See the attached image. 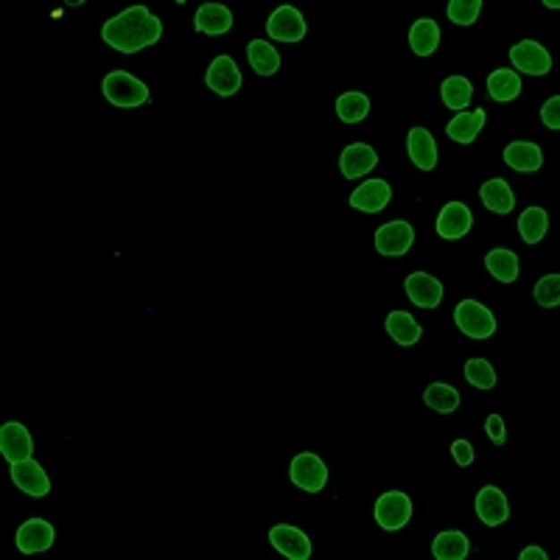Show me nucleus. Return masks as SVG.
<instances>
[{"instance_id": "nucleus-1", "label": "nucleus", "mask_w": 560, "mask_h": 560, "mask_svg": "<svg viewBox=\"0 0 560 560\" xmlns=\"http://www.w3.org/2000/svg\"><path fill=\"white\" fill-rule=\"evenodd\" d=\"M163 37V23L146 6H129L101 26V39L121 54H138Z\"/></svg>"}, {"instance_id": "nucleus-2", "label": "nucleus", "mask_w": 560, "mask_h": 560, "mask_svg": "<svg viewBox=\"0 0 560 560\" xmlns=\"http://www.w3.org/2000/svg\"><path fill=\"white\" fill-rule=\"evenodd\" d=\"M104 98L115 106H140L148 101V88L126 71H113L101 81Z\"/></svg>"}, {"instance_id": "nucleus-3", "label": "nucleus", "mask_w": 560, "mask_h": 560, "mask_svg": "<svg viewBox=\"0 0 560 560\" xmlns=\"http://www.w3.org/2000/svg\"><path fill=\"white\" fill-rule=\"evenodd\" d=\"M454 322L471 339H488V336H493V331H496V317H493L490 309L477 303V300H462L454 311Z\"/></svg>"}, {"instance_id": "nucleus-4", "label": "nucleus", "mask_w": 560, "mask_h": 560, "mask_svg": "<svg viewBox=\"0 0 560 560\" xmlns=\"http://www.w3.org/2000/svg\"><path fill=\"white\" fill-rule=\"evenodd\" d=\"M289 477L297 488H303L306 493H319L328 482V468L322 462L317 454L311 451H303V454H297L292 460V468H289Z\"/></svg>"}, {"instance_id": "nucleus-5", "label": "nucleus", "mask_w": 560, "mask_h": 560, "mask_svg": "<svg viewBox=\"0 0 560 560\" xmlns=\"http://www.w3.org/2000/svg\"><path fill=\"white\" fill-rule=\"evenodd\" d=\"M510 62L515 64V71H522L527 76H547L552 71L549 51L535 39L515 42V46L510 48Z\"/></svg>"}, {"instance_id": "nucleus-6", "label": "nucleus", "mask_w": 560, "mask_h": 560, "mask_svg": "<svg viewBox=\"0 0 560 560\" xmlns=\"http://www.w3.org/2000/svg\"><path fill=\"white\" fill-rule=\"evenodd\" d=\"M412 519V499L401 490H390L376 502V522L384 530H401Z\"/></svg>"}, {"instance_id": "nucleus-7", "label": "nucleus", "mask_w": 560, "mask_h": 560, "mask_svg": "<svg viewBox=\"0 0 560 560\" xmlns=\"http://www.w3.org/2000/svg\"><path fill=\"white\" fill-rule=\"evenodd\" d=\"M267 34L280 42H300L306 37V20L294 6H277L267 20Z\"/></svg>"}, {"instance_id": "nucleus-8", "label": "nucleus", "mask_w": 560, "mask_h": 560, "mask_svg": "<svg viewBox=\"0 0 560 560\" xmlns=\"http://www.w3.org/2000/svg\"><path fill=\"white\" fill-rule=\"evenodd\" d=\"M415 244V227L409 222H390L378 227L376 233V250L386 258H401Z\"/></svg>"}, {"instance_id": "nucleus-9", "label": "nucleus", "mask_w": 560, "mask_h": 560, "mask_svg": "<svg viewBox=\"0 0 560 560\" xmlns=\"http://www.w3.org/2000/svg\"><path fill=\"white\" fill-rule=\"evenodd\" d=\"M269 544L280 552L286 555L289 560H309L311 557V541L303 530L297 527H289V524H277L269 530Z\"/></svg>"}, {"instance_id": "nucleus-10", "label": "nucleus", "mask_w": 560, "mask_h": 560, "mask_svg": "<svg viewBox=\"0 0 560 560\" xmlns=\"http://www.w3.org/2000/svg\"><path fill=\"white\" fill-rule=\"evenodd\" d=\"M12 479L14 485L29 493V496H48L51 493V482H48V473L42 471V465L37 460H20V462H12Z\"/></svg>"}, {"instance_id": "nucleus-11", "label": "nucleus", "mask_w": 560, "mask_h": 560, "mask_svg": "<svg viewBox=\"0 0 560 560\" xmlns=\"http://www.w3.org/2000/svg\"><path fill=\"white\" fill-rule=\"evenodd\" d=\"M0 454L9 460V465L29 460L34 454L31 435L23 423H4V428H0Z\"/></svg>"}, {"instance_id": "nucleus-12", "label": "nucleus", "mask_w": 560, "mask_h": 560, "mask_svg": "<svg viewBox=\"0 0 560 560\" xmlns=\"http://www.w3.org/2000/svg\"><path fill=\"white\" fill-rule=\"evenodd\" d=\"M56 541V532L46 519H29L23 527L17 530V549L23 555H34V552H46L51 549Z\"/></svg>"}, {"instance_id": "nucleus-13", "label": "nucleus", "mask_w": 560, "mask_h": 560, "mask_svg": "<svg viewBox=\"0 0 560 560\" xmlns=\"http://www.w3.org/2000/svg\"><path fill=\"white\" fill-rule=\"evenodd\" d=\"M205 81H208V88L213 93L233 96L235 90L242 88V71H239V64L233 62V56H216L210 68H208Z\"/></svg>"}, {"instance_id": "nucleus-14", "label": "nucleus", "mask_w": 560, "mask_h": 560, "mask_svg": "<svg viewBox=\"0 0 560 560\" xmlns=\"http://www.w3.org/2000/svg\"><path fill=\"white\" fill-rule=\"evenodd\" d=\"M477 515L482 519L485 527H499L510 519L507 496L496 485H488L477 493Z\"/></svg>"}, {"instance_id": "nucleus-15", "label": "nucleus", "mask_w": 560, "mask_h": 560, "mask_svg": "<svg viewBox=\"0 0 560 560\" xmlns=\"http://www.w3.org/2000/svg\"><path fill=\"white\" fill-rule=\"evenodd\" d=\"M393 199V188L390 182L384 180H368L361 182L353 193H351V208L356 210H364V213H378L390 205Z\"/></svg>"}, {"instance_id": "nucleus-16", "label": "nucleus", "mask_w": 560, "mask_h": 560, "mask_svg": "<svg viewBox=\"0 0 560 560\" xmlns=\"http://www.w3.org/2000/svg\"><path fill=\"white\" fill-rule=\"evenodd\" d=\"M406 294L420 309H435L443 300V284L426 272H412L406 277Z\"/></svg>"}, {"instance_id": "nucleus-17", "label": "nucleus", "mask_w": 560, "mask_h": 560, "mask_svg": "<svg viewBox=\"0 0 560 560\" xmlns=\"http://www.w3.org/2000/svg\"><path fill=\"white\" fill-rule=\"evenodd\" d=\"M376 165H378V155H376V148L368 146V143H353V146L344 148L342 157H339V168H342V174L348 180L364 177Z\"/></svg>"}, {"instance_id": "nucleus-18", "label": "nucleus", "mask_w": 560, "mask_h": 560, "mask_svg": "<svg viewBox=\"0 0 560 560\" xmlns=\"http://www.w3.org/2000/svg\"><path fill=\"white\" fill-rule=\"evenodd\" d=\"M406 148H409V157H412L415 168H420V171L437 168V143L428 129L415 126L412 132L406 135Z\"/></svg>"}, {"instance_id": "nucleus-19", "label": "nucleus", "mask_w": 560, "mask_h": 560, "mask_svg": "<svg viewBox=\"0 0 560 560\" xmlns=\"http://www.w3.org/2000/svg\"><path fill=\"white\" fill-rule=\"evenodd\" d=\"M471 227H473V216L462 202H448L440 210L437 235H443V239H462V235H468Z\"/></svg>"}, {"instance_id": "nucleus-20", "label": "nucleus", "mask_w": 560, "mask_h": 560, "mask_svg": "<svg viewBox=\"0 0 560 560\" xmlns=\"http://www.w3.org/2000/svg\"><path fill=\"white\" fill-rule=\"evenodd\" d=\"M193 26H197V31H202V34L222 37L233 29V14L222 4H202L197 17H193Z\"/></svg>"}, {"instance_id": "nucleus-21", "label": "nucleus", "mask_w": 560, "mask_h": 560, "mask_svg": "<svg viewBox=\"0 0 560 560\" xmlns=\"http://www.w3.org/2000/svg\"><path fill=\"white\" fill-rule=\"evenodd\" d=\"M409 46H412L415 56H432L440 46V26L432 17H423L409 31Z\"/></svg>"}, {"instance_id": "nucleus-22", "label": "nucleus", "mask_w": 560, "mask_h": 560, "mask_svg": "<svg viewBox=\"0 0 560 560\" xmlns=\"http://www.w3.org/2000/svg\"><path fill=\"white\" fill-rule=\"evenodd\" d=\"M505 163L513 168V171H538L544 163V155L541 148L535 143H527V140H515L505 148Z\"/></svg>"}, {"instance_id": "nucleus-23", "label": "nucleus", "mask_w": 560, "mask_h": 560, "mask_svg": "<svg viewBox=\"0 0 560 560\" xmlns=\"http://www.w3.org/2000/svg\"><path fill=\"white\" fill-rule=\"evenodd\" d=\"M485 118H488L485 110H473V113L462 110V113H457L454 121L445 126V132H448L451 140H457V143H473L479 135V129L485 126Z\"/></svg>"}, {"instance_id": "nucleus-24", "label": "nucleus", "mask_w": 560, "mask_h": 560, "mask_svg": "<svg viewBox=\"0 0 560 560\" xmlns=\"http://www.w3.org/2000/svg\"><path fill=\"white\" fill-rule=\"evenodd\" d=\"M479 197L490 213H502V216H507V213L515 208V193L510 191V185L505 180H488L479 191Z\"/></svg>"}, {"instance_id": "nucleus-25", "label": "nucleus", "mask_w": 560, "mask_h": 560, "mask_svg": "<svg viewBox=\"0 0 560 560\" xmlns=\"http://www.w3.org/2000/svg\"><path fill=\"white\" fill-rule=\"evenodd\" d=\"M386 334H390L398 344H403V348H409V344H415L423 336V328L409 311H393L390 317H386Z\"/></svg>"}, {"instance_id": "nucleus-26", "label": "nucleus", "mask_w": 560, "mask_h": 560, "mask_svg": "<svg viewBox=\"0 0 560 560\" xmlns=\"http://www.w3.org/2000/svg\"><path fill=\"white\" fill-rule=\"evenodd\" d=\"M247 59L258 76H275L280 71V54L267 39H252L247 46Z\"/></svg>"}, {"instance_id": "nucleus-27", "label": "nucleus", "mask_w": 560, "mask_h": 560, "mask_svg": "<svg viewBox=\"0 0 560 560\" xmlns=\"http://www.w3.org/2000/svg\"><path fill=\"white\" fill-rule=\"evenodd\" d=\"M468 552H471V544H468L465 532H460V530L440 532L432 544V555L437 560H465Z\"/></svg>"}, {"instance_id": "nucleus-28", "label": "nucleus", "mask_w": 560, "mask_h": 560, "mask_svg": "<svg viewBox=\"0 0 560 560\" xmlns=\"http://www.w3.org/2000/svg\"><path fill=\"white\" fill-rule=\"evenodd\" d=\"M488 93L493 101H499V104H507L513 98H519L522 93V79L515 71H493L490 79H488Z\"/></svg>"}, {"instance_id": "nucleus-29", "label": "nucleus", "mask_w": 560, "mask_h": 560, "mask_svg": "<svg viewBox=\"0 0 560 560\" xmlns=\"http://www.w3.org/2000/svg\"><path fill=\"white\" fill-rule=\"evenodd\" d=\"M485 267L493 277L502 280V284H513V280L519 277V255L513 250H490L485 255Z\"/></svg>"}, {"instance_id": "nucleus-30", "label": "nucleus", "mask_w": 560, "mask_h": 560, "mask_svg": "<svg viewBox=\"0 0 560 560\" xmlns=\"http://www.w3.org/2000/svg\"><path fill=\"white\" fill-rule=\"evenodd\" d=\"M549 230V213L544 208H527L519 216V233L527 244H538Z\"/></svg>"}, {"instance_id": "nucleus-31", "label": "nucleus", "mask_w": 560, "mask_h": 560, "mask_svg": "<svg viewBox=\"0 0 560 560\" xmlns=\"http://www.w3.org/2000/svg\"><path fill=\"white\" fill-rule=\"evenodd\" d=\"M423 401H426L428 409H435V412H443V415H451V412H457V409H460V393L451 384L426 386Z\"/></svg>"}, {"instance_id": "nucleus-32", "label": "nucleus", "mask_w": 560, "mask_h": 560, "mask_svg": "<svg viewBox=\"0 0 560 560\" xmlns=\"http://www.w3.org/2000/svg\"><path fill=\"white\" fill-rule=\"evenodd\" d=\"M440 96H443L445 106H451V110L462 113L465 106L471 104L473 84H471L465 76H448V79L443 81V88H440Z\"/></svg>"}, {"instance_id": "nucleus-33", "label": "nucleus", "mask_w": 560, "mask_h": 560, "mask_svg": "<svg viewBox=\"0 0 560 560\" xmlns=\"http://www.w3.org/2000/svg\"><path fill=\"white\" fill-rule=\"evenodd\" d=\"M370 113V98L364 93H342L336 98V115L344 123H359Z\"/></svg>"}, {"instance_id": "nucleus-34", "label": "nucleus", "mask_w": 560, "mask_h": 560, "mask_svg": "<svg viewBox=\"0 0 560 560\" xmlns=\"http://www.w3.org/2000/svg\"><path fill=\"white\" fill-rule=\"evenodd\" d=\"M465 378L471 386H477V390H493V386H496V370H493L490 361L485 359H471L465 364Z\"/></svg>"}, {"instance_id": "nucleus-35", "label": "nucleus", "mask_w": 560, "mask_h": 560, "mask_svg": "<svg viewBox=\"0 0 560 560\" xmlns=\"http://www.w3.org/2000/svg\"><path fill=\"white\" fill-rule=\"evenodd\" d=\"M482 12V0H451L448 4V17L457 26H473Z\"/></svg>"}, {"instance_id": "nucleus-36", "label": "nucleus", "mask_w": 560, "mask_h": 560, "mask_svg": "<svg viewBox=\"0 0 560 560\" xmlns=\"http://www.w3.org/2000/svg\"><path fill=\"white\" fill-rule=\"evenodd\" d=\"M535 300H538V306H544V309L560 306V275H547L538 280Z\"/></svg>"}, {"instance_id": "nucleus-37", "label": "nucleus", "mask_w": 560, "mask_h": 560, "mask_svg": "<svg viewBox=\"0 0 560 560\" xmlns=\"http://www.w3.org/2000/svg\"><path fill=\"white\" fill-rule=\"evenodd\" d=\"M451 457H454L460 468H468L473 462V445L468 440H454L451 443Z\"/></svg>"}, {"instance_id": "nucleus-38", "label": "nucleus", "mask_w": 560, "mask_h": 560, "mask_svg": "<svg viewBox=\"0 0 560 560\" xmlns=\"http://www.w3.org/2000/svg\"><path fill=\"white\" fill-rule=\"evenodd\" d=\"M541 121H544L549 129H560V96H552V98L544 104Z\"/></svg>"}, {"instance_id": "nucleus-39", "label": "nucleus", "mask_w": 560, "mask_h": 560, "mask_svg": "<svg viewBox=\"0 0 560 560\" xmlns=\"http://www.w3.org/2000/svg\"><path fill=\"white\" fill-rule=\"evenodd\" d=\"M485 428H488V437L496 443V445H502L505 440H507V428H505V420L499 418V415H490L488 420H485Z\"/></svg>"}, {"instance_id": "nucleus-40", "label": "nucleus", "mask_w": 560, "mask_h": 560, "mask_svg": "<svg viewBox=\"0 0 560 560\" xmlns=\"http://www.w3.org/2000/svg\"><path fill=\"white\" fill-rule=\"evenodd\" d=\"M519 557H522V560H547L549 555H547L541 547H527V549H522Z\"/></svg>"}]
</instances>
